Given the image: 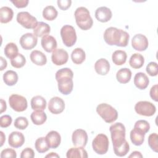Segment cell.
<instances>
[{"mask_svg": "<svg viewBox=\"0 0 158 158\" xmlns=\"http://www.w3.org/2000/svg\"><path fill=\"white\" fill-rule=\"evenodd\" d=\"M131 78V72L128 68H122L118 70L116 73L117 81L122 84L128 83Z\"/></svg>", "mask_w": 158, "mask_h": 158, "instance_id": "cell-26", "label": "cell"}, {"mask_svg": "<svg viewBox=\"0 0 158 158\" xmlns=\"http://www.w3.org/2000/svg\"><path fill=\"white\" fill-rule=\"evenodd\" d=\"M32 122L36 125H43L47 120V116L43 110H34L30 115Z\"/></svg>", "mask_w": 158, "mask_h": 158, "instance_id": "cell-28", "label": "cell"}, {"mask_svg": "<svg viewBox=\"0 0 158 158\" xmlns=\"http://www.w3.org/2000/svg\"><path fill=\"white\" fill-rule=\"evenodd\" d=\"M6 109H7V106H6V101L2 99H1V113H2L4 111H6Z\"/></svg>", "mask_w": 158, "mask_h": 158, "instance_id": "cell-51", "label": "cell"}, {"mask_svg": "<svg viewBox=\"0 0 158 158\" xmlns=\"http://www.w3.org/2000/svg\"><path fill=\"white\" fill-rule=\"evenodd\" d=\"M94 69L98 74L100 75H106L109 72L110 64L107 59L101 58L95 62Z\"/></svg>", "mask_w": 158, "mask_h": 158, "instance_id": "cell-19", "label": "cell"}, {"mask_svg": "<svg viewBox=\"0 0 158 158\" xmlns=\"http://www.w3.org/2000/svg\"><path fill=\"white\" fill-rule=\"evenodd\" d=\"M69 59L68 52L62 48L56 49L51 55V60L54 64L62 65L67 63Z\"/></svg>", "mask_w": 158, "mask_h": 158, "instance_id": "cell-13", "label": "cell"}, {"mask_svg": "<svg viewBox=\"0 0 158 158\" xmlns=\"http://www.w3.org/2000/svg\"><path fill=\"white\" fill-rule=\"evenodd\" d=\"M46 157H60V156L57 153L51 152V153L47 154L46 156Z\"/></svg>", "mask_w": 158, "mask_h": 158, "instance_id": "cell-53", "label": "cell"}, {"mask_svg": "<svg viewBox=\"0 0 158 158\" xmlns=\"http://www.w3.org/2000/svg\"><path fill=\"white\" fill-rule=\"evenodd\" d=\"M19 42L23 49L25 50H30L36 46L38 38L33 33H27L21 36Z\"/></svg>", "mask_w": 158, "mask_h": 158, "instance_id": "cell-12", "label": "cell"}, {"mask_svg": "<svg viewBox=\"0 0 158 158\" xmlns=\"http://www.w3.org/2000/svg\"><path fill=\"white\" fill-rule=\"evenodd\" d=\"M0 133H1V146H2L6 140V136L2 131H0Z\"/></svg>", "mask_w": 158, "mask_h": 158, "instance_id": "cell-52", "label": "cell"}, {"mask_svg": "<svg viewBox=\"0 0 158 158\" xmlns=\"http://www.w3.org/2000/svg\"><path fill=\"white\" fill-rule=\"evenodd\" d=\"M9 144L14 148L21 147L25 143V137L19 131H12L9 135Z\"/></svg>", "mask_w": 158, "mask_h": 158, "instance_id": "cell-16", "label": "cell"}, {"mask_svg": "<svg viewBox=\"0 0 158 158\" xmlns=\"http://www.w3.org/2000/svg\"><path fill=\"white\" fill-rule=\"evenodd\" d=\"M73 144L76 147H85L88 142V135L83 129L75 130L72 136Z\"/></svg>", "mask_w": 158, "mask_h": 158, "instance_id": "cell-11", "label": "cell"}, {"mask_svg": "<svg viewBox=\"0 0 158 158\" xmlns=\"http://www.w3.org/2000/svg\"><path fill=\"white\" fill-rule=\"evenodd\" d=\"M31 107L34 110H44L46 107V101L41 96H35L31 99Z\"/></svg>", "mask_w": 158, "mask_h": 158, "instance_id": "cell-25", "label": "cell"}, {"mask_svg": "<svg viewBox=\"0 0 158 158\" xmlns=\"http://www.w3.org/2000/svg\"><path fill=\"white\" fill-rule=\"evenodd\" d=\"M144 63V58L141 54L139 53H135L132 54L129 60L130 65L135 69H140L143 67Z\"/></svg>", "mask_w": 158, "mask_h": 158, "instance_id": "cell-30", "label": "cell"}, {"mask_svg": "<svg viewBox=\"0 0 158 158\" xmlns=\"http://www.w3.org/2000/svg\"><path fill=\"white\" fill-rule=\"evenodd\" d=\"M60 36L63 43L67 47L73 46L77 41V34L72 25H65L60 29Z\"/></svg>", "mask_w": 158, "mask_h": 158, "instance_id": "cell-7", "label": "cell"}, {"mask_svg": "<svg viewBox=\"0 0 158 158\" xmlns=\"http://www.w3.org/2000/svg\"><path fill=\"white\" fill-rule=\"evenodd\" d=\"M46 141L50 147L52 149H56L60 144L61 142V136L60 134L54 130L49 131L46 136Z\"/></svg>", "mask_w": 158, "mask_h": 158, "instance_id": "cell-20", "label": "cell"}, {"mask_svg": "<svg viewBox=\"0 0 158 158\" xmlns=\"http://www.w3.org/2000/svg\"><path fill=\"white\" fill-rule=\"evenodd\" d=\"M144 134L133 128L130 131V137L131 141L135 146H141L144 140Z\"/></svg>", "mask_w": 158, "mask_h": 158, "instance_id": "cell-33", "label": "cell"}, {"mask_svg": "<svg viewBox=\"0 0 158 158\" xmlns=\"http://www.w3.org/2000/svg\"><path fill=\"white\" fill-rule=\"evenodd\" d=\"M113 149H114V152L116 156L119 157H123L127 155V154L129 152L130 146L128 143L126 141L122 146L116 148H113Z\"/></svg>", "mask_w": 158, "mask_h": 158, "instance_id": "cell-39", "label": "cell"}, {"mask_svg": "<svg viewBox=\"0 0 158 158\" xmlns=\"http://www.w3.org/2000/svg\"><path fill=\"white\" fill-rule=\"evenodd\" d=\"M31 62L36 65L43 66L47 62V58L44 54L38 50L33 51L30 56Z\"/></svg>", "mask_w": 158, "mask_h": 158, "instance_id": "cell-22", "label": "cell"}, {"mask_svg": "<svg viewBox=\"0 0 158 158\" xmlns=\"http://www.w3.org/2000/svg\"><path fill=\"white\" fill-rule=\"evenodd\" d=\"M148 144L151 149L156 152H158V135L157 133H151L148 137Z\"/></svg>", "mask_w": 158, "mask_h": 158, "instance_id": "cell-40", "label": "cell"}, {"mask_svg": "<svg viewBox=\"0 0 158 158\" xmlns=\"http://www.w3.org/2000/svg\"><path fill=\"white\" fill-rule=\"evenodd\" d=\"M50 31L51 27L48 23L39 22L33 28V34L37 37H43L49 33Z\"/></svg>", "mask_w": 158, "mask_h": 158, "instance_id": "cell-23", "label": "cell"}, {"mask_svg": "<svg viewBox=\"0 0 158 158\" xmlns=\"http://www.w3.org/2000/svg\"><path fill=\"white\" fill-rule=\"evenodd\" d=\"M130 35L127 31L113 27L107 28L104 33V40L110 46L126 47Z\"/></svg>", "mask_w": 158, "mask_h": 158, "instance_id": "cell-1", "label": "cell"}, {"mask_svg": "<svg viewBox=\"0 0 158 158\" xmlns=\"http://www.w3.org/2000/svg\"><path fill=\"white\" fill-rule=\"evenodd\" d=\"M12 122V117L9 115H4L0 117V126L2 128H7L10 125Z\"/></svg>", "mask_w": 158, "mask_h": 158, "instance_id": "cell-43", "label": "cell"}, {"mask_svg": "<svg viewBox=\"0 0 158 158\" xmlns=\"http://www.w3.org/2000/svg\"><path fill=\"white\" fill-rule=\"evenodd\" d=\"M4 52L5 56L7 58L12 59L19 54L18 47L14 43H9L5 46Z\"/></svg>", "mask_w": 158, "mask_h": 158, "instance_id": "cell-36", "label": "cell"}, {"mask_svg": "<svg viewBox=\"0 0 158 158\" xmlns=\"http://www.w3.org/2000/svg\"><path fill=\"white\" fill-rule=\"evenodd\" d=\"M26 63V59L23 55L19 53L15 57L10 59V64L12 67L20 69L25 65Z\"/></svg>", "mask_w": 158, "mask_h": 158, "instance_id": "cell-37", "label": "cell"}, {"mask_svg": "<svg viewBox=\"0 0 158 158\" xmlns=\"http://www.w3.org/2000/svg\"><path fill=\"white\" fill-rule=\"evenodd\" d=\"M28 125V121L25 117H19L14 121V127L19 130H25Z\"/></svg>", "mask_w": 158, "mask_h": 158, "instance_id": "cell-41", "label": "cell"}, {"mask_svg": "<svg viewBox=\"0 0 158 158\" xmlns=\"http://www.w3.org/2000/svg\"><path fill=\"white\" fill-rule=\"evenodd\" d=\"M109 130L114 148L122 146L127 141L125 139V127L123 123L120 122L114 123L110 127Z\"/></svg>", "mask_w": 158, "mask_h": 158, "instance_id": "cell-4", "label": "cell"}, {"mask_svg": "<svg viewBox=\"0 0 158 158\" xmlns=\"http://www.w3.org/2000/svg\"><path fill=\"white\" fill-rule=\"evenodd\" d=\"M57 6L60 9L62 10H67L71 6V0H58L57 1Z\"/></svg>", "mask_w": 158, "mask_h": 158, "instance_id": "cell-45", "label": "cell"}, {"mask_svg": "<svg viewBox=\"0 0 158 158\" xmlns=\"http://www.w3.org/2000/svg\"><path fill=\"white\" fill-rule=\"evenodd\" d=\"M17 22L27 29H33L38 23L37 19L28 12H20L17 15Z\"/></svg>", "mask_w": 158, "mask_h": 158, "instance_id": "cell-9", "label": "cell"}, {"mask_svg": "<svg viewBox=\"0 0 158 158\" xmlns=\"http://www.w3.org/2000/svg\"><path fill=\"white\" fill-rule=\"evenodd\" d=\"M71 59L74 64H81L86 59L85 52L83 49L80 48H77L72 52Z\"/></svg>", "mask_w": 158, "mask_h": 158, "instance_id": "cell-27", "label": "cell"}, {"mask_svg": "<svg viewBox=\"0 0 158 158\" xmlns=\"http://www.w3.org/2000/svg\"><path fill=\"white\" fill-rule=\"evenodd\" d=\"M74 15L77 25L81 30H88L92 27L93 20L90 16L89 11L86 7H78L75 11Z\"/></svg>", "mask_w": 158, "mask_h": 158, "instance_id": "cell-3", "label": "cell"}, {"mask_svg": "<svg viewBox=\"0 0 158 158\" xmlns=\"http://www.w3.org/2000/svg\"><path fill=\"white\" fill-rule=\"evenodd\" d=\"M66 157L67 158H87L88 154L83 147H75L71 148L67 151Z\"/></svg>", "mask_w": 158, "mask_h": 158, "instance_id": "cell-24", "label": "cell"}, {"mask_svg": "<svg viewBox=\"0 0 158 158\" xmlns=\"http://www.w3.org/2000/svg\"><path fill=\"white\" fill-rule=\"evenodd\" d=\"M135 112L140 115L151 117L155 114L156 108V106L149 101H141L135 104Z\"/></svg>", "mask_w": 158, "mask_h": 158, "instance_id": "cell-8", "label": "cell"}, {"mask_svg": "<svg viewBox=\"0 0 158 158\" xmlns=\"http://www.w3.org/2000/svg\"><path fill=\"white\" fill-rule=\"evenodd\" d=\"M10 2L17 8H23L27 6L29 1L28 0H11Z\"/></svg>", "mask_w": 158, "mask_h": 158, "instance_id": "cell-48", "label": "cell"}, {"mask_svg": "<svg viewBox=\"0 0 158 158\" xmlns=\"http://www.w3.org/2000/svg\"><path fill=\"white\" fill-rule=\"evenodd\" d=\"M14 16L12 9L9 7L4 6L0 9V22L2 23H7L12 20Z\"/></svg>", "mask_w": 158, "mask_h": 158, "instance_id": "cell-29", "label": "cell"}, {"mask_svg": "<svg viewBox=\"0 0 158 158\" xmlns=\"http://www.w3.org/2000/svg\"><path fill=\"white\" fill-rule=\"evenodd\" d=\"M57 10L52 6H48L43 10V18L49 21L54 20L57 17Z\"/></svg>", "mask_w": 158, "mask_h": 158, "instance_id": "cell-34", "label": "cell"}, {"mask_svg": "<svg viewBox=\"0 0 158 158\" xmlns=\"http://www.w3.org/2000/svg\"><path fill=\"white\" fill-rule=\"evenodd\" d=\"M127 58V54L125 51L122 50H117L114 51L112 56V62L117 65H122L125 63Z\"/></svg>", "mask_w": 158, "mask_h": 158, "instance_id": "cell-32", "label": "cell"}, {"mask_svg": "<svg viewBox=\"0 0 158 158\" xmlns=\"http://www.w3.org/2000/svg\"><path fill=\"white\" fill-rule=\"evenodd\" d=\"M35 157V152L30 148H25L21 152V158H33Z\"/></svg>", "mask_w": 158, "mask_h": 158, "instance_id": "cell-46", "label": "cell"}, {"mask_svg": "<svg viewBox=\"0 0 158 158\" xmlns=\"http://www.w3.org/2000/svg\"><path fill=\"white\" fill-rule=\"evenodd\" d=\"M148 40L143 34H136L132 38L131 46L136 51H145L148 48Z\"/></svg>", "mask_w": 158, "mask_h": 158, "instance_id": "cell-14", "label": "cell"}, {"mask_svg": "<svg viewBox=\"0 0 158 158\" xmlns=\"http://www.w3.org/2000/svg\"><path fill=\"white\" fill-rule=\"evenodd\" d=\"M0 59H1V70H3L4 69L6 68L7 67V61L2 57H0Z\"/></svg>", "mask_w": 158, "mask_h": 158, "instance_id": "cell-50", "label": "cell"}, {"mask_svg": "<svg viewBox=\"0 0 158 158\" xmlns=\"http://www.w3.org/2000/svg\"><path fill=\"white\" fill-rule=\"evenodd\" d=\"M134 128L146 135L150 129V125L146 120H139L135 122Z\"/></svg>", "mask_w": 158, "mask_h": 158, "instance_id": "cell-38", "label": "cell"}, {"mask_svg": "<svg viewBox=\"0 0 158 158\" xmlns=\"http://www.w3.org/2000/svg\"><path fill=\"white\" fill-rule=\"evenodd\" d=\"M56 80L58 83L59 92L64 95L69 94L73 90V73L69 68H62L56 73Z\"/></svg>", "mask_w": 158, "mask_h": 158, "instance_id": "cell-2", "label": "cell"}, {"mask_svg": "<svg viewBox=\"0 0 158 158\" xmlns=\"http://www.w3.org/2000/svg\"><path fill=\"white\" fill-rule=\"evenodd\" d=\"M41 43L42 48L48 52H53L56 49L57 45L55 38L48 35L42 37Z\"/></svg>", "mask_w": 158, "mask_h": 158, "instance_id": "cell-18", "label": "cell"}, {"mask_svg": "<svg viewBox=\"0 0 158 158\" xmlns=\"http://www.w3.org/2000/svg\"><path fill=\"white\" fill-rule=\"evenodd\" d=\"M146 72L151 77H155L158 73L157 64L155 62H149L146 68Z\"/></svg>", "mask_w": 158, "mask_h": 158, "instance_id": "cell-42", "label": "cell"}, {"mask_svg": "<svg viewBox=\"0 0 158 158\" xmlns=\"http://www.w3.org/2000/svg\"><path fill=\"white\" fill-rule=\"evenodd\" d=\"M109 145V139L107 136L103 133L97 135L92 142V147L94 151L100 155L104 154L107 152Z\"/></svg>", "mask_w": 158, "mask_h": 158, "instance_id": "cell-6", "label": "cell"}, {"mask_svg": "<svg viewBox=\"0 0 158 158\" xmlns=\"http://www.w3.org/2000/svg\"><path fill=\"white\" fill-rule=\"evenodd\" d=\"M65 109V102L64 100L57 96L52 98L48 103V109L53 114H59Z\"/></svg>", "mask_w": 158, "mask_h": 158, "instance_id": "cell-15", "label": "cell"}, {"mask_svg": "<svg viewBox=\"0 0 158 158\" xmlns=\"http://www.w3.org/2000/svg\"><path fill=\"white\" fill-rule=\"evenodd\" d=\"M149 83L148 76L143 72L137 73L134 77V84L139 89H146Z\"/></svg>", "mask_w": 158, "mask_h": 158, "instance_id": "cell-21", "label": "cell"}, {"mask_svg": "<svg viewBox=\"0 0 158 158\" xmlns=\"http://www.w3.org/2000/svg\"><path fill=\"white\" fill-rule=\"evenodd\" d=\"M16 157H17V153L15 151L10 148L4 149L1 152V158H5V157L15 158Z\"/></svg>", "mask_w": 158, "mask_h": 158, "instance_id": "cell-44", "label": "cell"}, {"mask_svg": "<svg viewBox=\"0 0 158 158\" xmlns=\"http://www.w3.org/2000/svg\"><path fill=\"white\" fill-rule=\"evenodd\" d=\"M18 75L14 70H7L3 75V81L8 86H14L18 81Z\"/></svg>", "mask_w": 158, "mask_h": 158, "instance_id": "cell-31", "label": "cell"}, {"mask_svg": "<svg viewBox=\"0 0 158 158\" xmlns=\"http://www.w3.org/2000/svg\"><path fill=\"white\" fill-rule=\"evenodd\" d=\"M157 89H158V85H154L152 86L150 89L149 94L152 99L155 101L156 102L158 101V93H157Z\"/></svg>", "mask_w": 158, "mask_h": 158, "instance_id": "cell-47", "label": "cell"}, {"mask_svg": "<svg viewBox=\"0 0 158 158\" xmlns=\"http://www.w3.org/2000/svg\"><path fill=\"white\" fill-rule=\"evenodd\" d=\"M35 146L36 151L40 153H44L50 149L45 137L38 138L35 141Z\"/></svg>", "mask_w": 158, "mask_h": 158, "instance_id": "cell-35", "label": "cell"}, {"mask_svg": "<svg viewBox=\"0 0 158 158\" xmlns=\"http://www.w3.org/2000/svg\"><path fill=\"white\" fill-rule=\"evenodd\" d=\"M112 16L111 10L105 6H102L97 8L95 11L96 19L101 22H107L110 20Z\"/></svg>", "mask_w": 158, "mask_h": 158, "instance_id": "cell-17", "label": "cell"}, {"mask_svg": "<svg viewBox=\"0 0 158 158\" xmlns=\"http://www.w3.org/2000/svg\"><path fill=\"white\" fill-rule=\"evenodd\" d=\"M9 103L10 107L18 112L25 110L28 106L26 98L17 94H13L9 96Z\"/></svg>", "mask_w": 158, "mask_h": 158, "instance_id": "cell-10", "label": "cell"}, {"mask_svg": "<svg viewBox=\"0 0 158 158\" xmlns=\"http://www.w3.org/2000/svg\"><path fill=\"white\" fill-rule=\"evenodd\" d=\"M96 112L106 123H112L118 118L117 110L106 103L99 104L96 107Z\"/></svg>", "mask_w": 158, "mask_h": 158, "instance_id": "cell-5", "label": "cell"}, {"mask_svg": "<svg viewBox=\"0 0 158 158\" xmlns=\"http://www.w3.org/2000/svg\"><path fill=\"white\" fill-rule=\"evenodd\" d=\"M128 157H143V155L139 151H135L131 152V154L128 156Z\"/></svg>", "mask_w": 158, "mask_h": 158, "instance_id": "cell-49", "label": "cell"}]
</instances>
